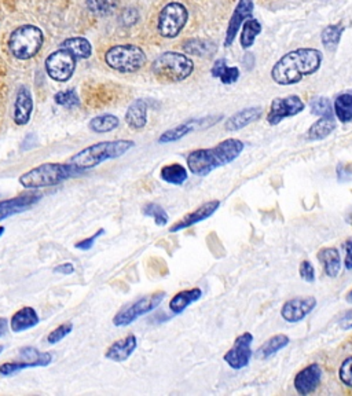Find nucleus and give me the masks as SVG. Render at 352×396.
<instances>
[{"label":"nucleus","instance_id":"f257e3e1","mask_svg":"<svg viewBox=\"0 0 352 396\" xmlns=\"http://www.w3.org/2000/svg\"><path fill=\"white\" fill-rule=\"evenodd\" d=\"M323 56L317 49H297L275 62L271 79L280 86H294L321 68Z\"/></svg>","mask_w":352,"mask_h":396},{"label":"nucleus","instance_id":"f03ea898","mask_svg":"<svg viewBox=\"0 0 352 396\" xmlns=\"http://www.w3.org/2000/svg\"><path fill=\"white\" fill-rule=\"evenodd\" d=\"M243 143L239 139L229 138L214 148L197 149L189 153L186 161L189 171L195 176H207L212 171L229 166L243 152Z\"/></svg>","mask_w":352,"mask_h":396},{"label":"nucleus","instance_id":"7ed1b4c3","mask_svg":"<svg viewBox=\"0 0 352 396\" xmlns=\"http://www.w3.org/2000/svg\"><path fill=\"white\" fill-rule=\"evenodd\" d=\"M135 146L134 141L120 139L112 142H99L93 146H88L74 155L70 159V164L77 170L84 171L94 168L108 160L118 159L129 152Z\"/></svg>","mask_w":352,"mask_h":396},{"label":"nucleus","instance_id":"20e7f679","mask_svg":"<svg viewBox=\"0 0 352 396\" xmlns=\"http://www.w3.org/2000/svg\"><path fill=\"white\" fill-rule=\"evenodd\" d=\"M83 171L77 170L72 164H56V163H46L36 168H32L25 172L19 177V183L25 189H42L59 184L61 182L81 173Z\"/></svg>","mask_w":352,"mask_h":396},{"label":"nucleus","instance_id":"39448f33","mask_svg":"<svg viewBox=\"0 0 352 396\" xmlns=\"http://www.w3.org/2000/svg\"><path fill=\"white\" fill-rule=\"evenodd\" d=\"M153 74L164 83H180L194 72L193 59L176 52H167L152 63Z\"/></svg>","mask_w":352,"mask_h":396},{"label":"nucleus","instance_id":"423d86ee","mask_svg":"<svg viewBox=\"0 0 352 396\" xmlns=\"http://www.w3.org/2000/svg\"><path fill=\"white\" fill-rule=\"evenodd\" d=\"M45 42L40 28L35 25H22L13 31L8 38V49L11 56L21 61L35 57Z\"/></svg>","mask_w":352,"mask_h":396},{"label":"nucleus","instance_id":"0eeeda50","mask_svg":"<svg viewBox=\"0 0 352 396\" xmlns=\"http://www.w3.org/2000/svg\"><path fill=\"white\" fill-rule=\"evenodd\" d=\"M145 52L135 45H118L109 49L105 54L108 66L120 73H135L146 63Z\"/></svg>","mask_w":352,"mask_h":396},{"label":"nucleus","instance_id":"6e6552de","mask_svg":"<svg viewBox=\"0 0 352 396\" xmlns=\"http://www.w3.org/2000/svg\"><path fill=\"white\" fill-rule=\"evenodd\" d=\"M166 296H167V293L164 290H159V292H154L149 296L141 297L139 300L127 306L125 308H122L115 315V318H113L115 326L124 328V326L131 325L138 318H141V317L149 314L150 311H153L154 308H157L164 301Z\"/></svg>","mask_w":352,"mask_h":396},{"label":"nucleus","instance_id":"1a4fd4ad","mask_svg":"<svg viewBox=\"0 0 352 396\" xmlns=\"http://www.w3.org/2000/svg\"><path fill=\"white\" fill-rule=\"evenodd\" d=\"M189 19V11L184 4L179 1L167 3L159 14V33L166 39L176 38Z\"/></svg>","mask_w":352,"mask_h":396},{"label":"nucleus","instance_id":"9d476101","mask_svg":"<svg viewBox=\"0 0 352 396\" xmlns=\"http://www.w3.org/2000/svg\"><path fill=\"white\" fill-rule=\"evenodd\" d=\"M76 69V58L69 52L61 49L51 53L46 59V72L56 81H67Z\"/></svg>","mask_w":352,"mask_h":396},{"label":"nucleus","instance_id":"9b49d317","mask_svg":"<svg viewBox=\"0 0 352 396\" xmlns=\"http://www.w3.org/2000/svg\"><path fill=\"white\" fill-rule=\"evenodd\" d=\"M252 342L253 335L249 332H245L239 335L234 340L233 347L223 355V361L234 370H241L246 367L250 362V358L253 355L252 352Z\"/></svg>","mask_w":352,"mask_h":396},{"label":"nucleus","instance_id":"f8f14e48","mask_svg":"<svg viewBox=\"0 0 352 396\" xmlns=\"http://www.w3.org/2000/svg\"><path fill=\"white\" fill-rule=\"evenodd\" d=\"M223 116L218 114V116H208L204 118H194V120H187L179 125H176L174 128L163 132L159 138L160 143H173L182 138H184L186 135H189L190 132L195 131V129H202V128H208L214 124H216L219 120H222Z\"/></svg>","mask_w":352,"mask_h":396},{"label":"nucleus","instance_id":"ddd939ff","mask_svg":"<svg viewBox=\"0 0 352 396\" xmlns=\"http://www.w3.org/2000/svg\"><path fill=\"white\" fill-rule=\"evenodd\" d=\"M305 105L297 95H289L285 98H275L271 102L267 121L270 125H278L288 117H294L304 111Z\"/></svg>","mask_w":352,"mask_h":396},{"label":"nucleus","instance_id":"4468645a","mask_svg":"<svg viewBox=\"0 0 352 396\" xmlns=\"http://www.w3.org/2000/svg\"><path fill=\"white\" fill-rule=\"evenodd\" d=\"M317 307V299L314 296L294 297L284 303L281 308V317L289 324H297L305 319Z\"/></svg>","mask_w":352,"mask_h":396},{"label":"nucleus","instance_id":"2eb2a0df","mask_svg":"<svg viewBox=\"0 0 352 396\" xmlns=\"http://www.w3.org/2000/svg\"><path fill=\"white\" fill-rule=\"evenodd\" d=\"M322 369L318 363H311L301 369L294 376V387L298 395L307 396L312 394L322 381Z\"/></svg>","mask_w":352,"mask_h":396},{"label":"nucleus","instance_id":"dca6fc26","mask_svg":"<svg viewBox=\"0 0 352 396\" xmlns=\"http://www.w3.org/2000/svg\"><path fill=\"white\" fill-rule=\"evenodd\" d=\"M221 207V201L219 200H212V201H207L205 204L200 205L197 209H194L193 212H189L187 215H184L180 221H177L174 226L170 228V232H177L182 231L184 228L194 226L202 221H207L208 218H211Z\"/></svg>","mask_w":352,"mask_h":396},{"label":"nucleus","instance_id":"f3484780","mask_svg":"<svg viewBox=\"0 0 352 396\" xmlns=\"http://www.w3.org/2000/svg\"><path fill=\"white\" fill-rule=\"evenodd\" d=\"M253 14V0H238V4L235 7L234 13L229 21L226 38H225V46L230 47L237 38V33L239 32L242 24L249 19Z\"/></svg>","mask_w":352,"mask_h":396},{"label":"nucleus","instance_id":"a211bd4d","mask_svg":"<svg viewBox=\"0 0 352 396\" xmlns=\"http://www.w3.org/2000/svg\"><path fill=\"white\" fill-rule=\"evenodd\" d=\"M40 198H42L40 193H28L11 200L0 201V221L31 208L32 205L39 203Z\"/></svg>","mask_w":352,"mask_h":396},{"label":"nucleus","instance_id":"6ab92c4d","mask_svg":"<svg viewBox=\"0 0 352 396\" xmlns=\"http://www.w3.org/2000/svg\"><path fill=\"white\" fill-rule=\"evenodd\" d=\"M33 112V100L28 87L21 86L15 95L13 120L17 125H25L31 120Z\"/></svg>","mask_w":352,"mask_h":396},{"label":"nucleus","instance_id":"aec40b11","mask_svg":"<svg viewBox=\"0 0 352 396\" xmlns=\"http://www.w3.org/2000/svg\"><path fill=\"white\" fill-rule=\"evenodd\" d=\"M138 347V339L135 335H128L124 339L115 341L106 351L105 356L113 362H125L127 359H129V356L135 352Z\"/></svg>","mask_w":352,"mask_h":396},{"label":"nucleus","instance_id":"412c9836","mask_svg":"<svg viewBox=\"0 0 352 396\" xmlns=\"http://www.w3.org/2000/svg\"><path fill=\"white\" fill-rule=\"evenodd\" d=\"M263 114V109L260 106H252V108H245L239 112L230 116L226 122H225V129L229 132H235L246 125L257 121Z\"/></svg>","mask_w":352,"mask_h":396},{"label":"nucleus","instance_id":"4be33fe9","mask_svg":"<svg viewBox=\"0 0 352 396\" xmlns=\"http://www.w3.org/2000/svg\"><path fill=\"white\" fill-rule=\"evenodd\" d=\"M319 263L323 267V271L328 277L336 278L342 270V256L339 253L337 248L329 246V248H322L318 255H317Z\"/></svg>","mask_w":352,"mask_h":396},{"label":"nucleus","instance_id":"5701e85b","mask_svg":"<svg viewBox=\"0 0 352 396\" xmlns=\"http://www.w3.org/2000/svg\"><path fill=\"white\" fill-rule=\"evenodd\" d=\"M147 109H149L147 101L145 100L134 101L125 113V122L128 124V127L136 131L143 129L147 124Z\"/></svg>","mask_w":352,"mask_h":396},{"label":"nucleus","instance_id":"b1692460","mask_svg":"<svg viewBox=\"0 0 352 396\" xmlns=\"http://www.w3.org/2000/svg\"><path fill=\"white\" fill-rule=\"evenodd\" d=\"M336 129V118L335 114L319 117L318 121H315L305 132V139L310 142L314 141H322L328 138L333 131Z\"/></svg>","mask_w":352,"mask_h":396},{"label":"nucleus","instance_id":"393cba45","mask_svg":"<svg viewBox=\"0 0 352 396\" xmlns=\"http://www.w3.org/2000/svg\"><path fill=\"white\" fill-rule=\"evenodd\" d=\"M39 321H40L39 315L32 307H24L11 317L10 328L13 332L19 333L31 328H35L39 324Z\"/></svg>","mask_w":352,"mask_h":396},{"label":"nucleus","instance_id":"a878e982","mask_svg":"<svg viewBox=\"0 0 352 396\" xmlns=\"http://www.w3.org/2000/svg\"><path fill=\"white\" fill-rule=\"evenodd\" d=\"M202 297V290L200 287H193V289H184L177 292L175 296L170 301V310L179 315L182 314L190 304L198 301Z\"/></svg>","mask_w":352,"mask_h":396},{"label":"nucleus","instance_id":"bb28decb","mask_svg":"<svg viewBox=\"0 0 352 396\" xmlns=\"http://www.w3.org/2000/svg\"><path fill=\"white\" fill-rule=\"evenodd\" d=\"M212 77H218L223 84H234L239 79V69L235 66H227V61L225 58H219L215 61L211 69Z\"/></svg>","mask_w":352,"mask_h":396},{"label":"nucleus","instance_id":"cd10ccee","mask_svg":"<svg viewBox=\"0 0 352 396\" xmlns=\"http://www.w3.org/2000/svg\"><path fill=\"white\" fill-rule=\"evenodd\" d=\"M61 49L69 52L76 59H86L93 54V46L84 38H69L61 43Z\"/></svg>","mask_w":352,"mask_h":396},{"label":"nucleus","instance_id":"c85d7f7f","mask_svg":"<svg viewBox=\"0 0 352 396\" xmlns=\"http://www.w3.org/2000/svg\"><path fill=\"white\" fill-rule=\"evenodd\" d=\"M291 342V339L284 335V333H280V335H275L273 338L267 340L259 349H257V358L262 359V361H266L271 356H274L277 352H280L281 349H284L285 347H288Z\"/></svg>","mask_w":352,"mask_h":396},{"label":"nucleus","instance_id":"c756f323","mask_svg":"<svg viewBox=\"0 0 352 396\" xmlns=\"http://www.w3.org/2000/svg\"><path fill=\"white\" fill-rule=\"evenodd\" d=\"M262 32V24L255 19V18H249L242 24V31H241V38H239V43L242 46V49H249L253 46L256 38L260 35Z\"/></svg>","mask_w":352,"mask_h":396},{"label":"nucleus","instance_id":"7c9ffc66","mask_svg":"<svg viewBox=\"0 0 352 396\" xmlns=\"http://www.w3.org/2000/svg\"><path fill=\"white\" fill-rule=\"evenodd\" d=\"M160 177L170 184L174 186H182L187 177H189V172L182 166V164H168L166 167H163L160 171Z\"/></svg>","mask_w":352,"mask_h":396},{"label":"nucleus","instance_id":"2f4dec72","mask_svg":"<svg viewBox=\"0 0 352 396\" xmlns=\"http://www.w3.org/2000/svg\"><path fill=\"white\" fill-rule=\"evenodd\" d=\"M344 25L342 22L339 24H335V25H328L323 32H322V36H321V40H322V45L326 50L329 52H335L340 43V39H342V35L344 32Z\"/></svg>","mask_w":352,"mask_h":396},{"label":"nucleus","instance_id":"473e14b6","mask_svg":"<svg viewBox=\"0 0 352 396\" xmlns=\"http://www.w3.org/2000/svg\"><path fill=\"white\" fill-rule=\"evenodd\" d=\"M333 113L342 122H351L352 121V94L344 93L340 94L333 104Z\"/></svg>","mask_w":352,"mask_h":396},{"label":"nucleus","instance_id":"72a5a7b5","mask_svg":"<svg viewBox=\"0 0 352 396\" xmlns=\"http://www.w3.org/2000/svg\"><path fill=\"white\" fill-rule=\"evenodd\" d=\"M120 124L118 117L115 114H99L90 121V129L97 134H106L116 129Z\"/></svg>","mask_w":352,"mask_h":396},{"label":"nucleus","instance_id":"f704fd0d","mask_svg":"<svg viewBox=\"0 0 352 396\" xmlns=\"http://www.w3.org/2000/svg\"><path fill=\"white\" fill-rule=\"evenodd\" d=\"M142 212H143L145 216L154 219V222H156L157 226H166V225H168V222H170V216H168L167 211H166L161 205H159V204H156V203H147V204L142 208Z\"/></svg>","mask_w":352,"mask_h":396},{"label":"nucleus","instance_id":"c9c22d12","mask_svg":"<svg viewBox=\"0 0 352 396\" xmlns=\"http://www.w3.org/2000/svg\"><path fill=\"white\" fill-rule=\"evenodd\" d=\"M118 6V0H87V7L97 15H108Z\"/></svg>","mask_w":352,"mask_h":396},{"label":"nucleus","instance_id":"e433bc0d","mask_svg":"<svg viewBox=\"0 0 352 396\" xmlns=\"http://www.w3.org/2000/svg\"><path fill=\"white\" fill-rule=\"evenodd\" d=\"M54 100L59 106L66 108V109H73V108H77L80 105V100H79L77 91L74 88L59 91L56 94Z\"/></svg>","mask_w":352,"mask_h":396},{"label":"nucleus","instance_id":"4c0bfd02","mask_svg":"<svg viewBox=\"0 0 352 396\" xmlns=\"http://www.w3.org/2000/svg\"><path fill=\"white\" fill-rule=\"evenodd\" d=\"M310 106H311V113L319 116V117L335 114L333 113V108H332L330 101L328 98H325V97H315V98H312L311 102H310Z\"/></svg>","mask_w":352,"mask_h":396},{"label":"nucleus","instance_id":"58836bf2","mask_svg":"<svg viewBox=\"0 0 352 396\" xmlns=\"http://www.w3.org/2000/svg\"><path fill=\"white\" fill-rule=\"evenodd\" d=\"M28 367H35V365L32 362H28V361H24V362H7V363H3L0 366V374L1 376H11V374H15L24 369H28Z\"/></svg>","mask_w":352,"mask_h":396},{"label":"nucleus","instance_id":"ea45409f","mask_svg":"<svg viewBox=\"0 0 352 396\" xmlns=\"http://www.w3.org/2000/svg\"><path fill=\"white\" fill-rule=\"evenodd\" d=\"M339 379L346 387L352 388V355L342 362L339 367Z\"/></svg>","mask_w":352,"mask_h":396},{"label":"nucleus","instance_id":"a19ab883","mask_svg":"<svg viewBox=\"0 0 352 396\" xmlns=\"http://www.w3.org/2000/svg\"><path fill=\"white\" fill-rule=\"evenodd\" d=\"M183 49H184L189 54H194V56H198V57H202L204 54H208V53H209L208 45H205L204 42L197 40V39L187 40V42L183 45Z\"/></svg>","mask_w":352,"mask_h":396},{"label":"nucleus","instance_id":"79ce46f5","mask_svg":"<svg viewBox=\"0 0 352 396\" xmlns=\"http://www.w3.org/2000/svg\"><path fill=\"white\" fill-rule=\"evenodd\" d=\"M73 331V324L72 322H66L59 325L57 329H54L49 336H47V341L50 344H57L61 340L65 339L70 332Z\"/></svg>","mask_w":352,"mask_h":396},{"label":"nucleus","instance_id":"37998d69","mask_svg":"<svg viewBox=\"0 0 352 396\" xmlns=\"http://www.w3.org/2000/svg\"><path fill=\"white\" fill-rule=\"evenodd\" d=\"M298 274L303 281L312 283L315 281V269L310 260H303L298 267Z\"/></svg>","mask_w":352,"mask_h":396},{"label":"nucleus","instance_id":"c03bdc74","mask_svg":"<svg viewBox=\"0 0 352 396\" xmlns=\"http://www.w3.org/2000/svg\"><path fill=\"white\" fill-rule=\"evenodd\" d=\"M104 234H105V230L101 228V230H98L94 235H91L90 238L83 239L81 242H77V244H76V248L80 249V251H90V249L94 246V242L97 241V238L101 237V235H104Z\"/></svg>","mask_w":352,"mask_h":396},{"label":"nucleus","instance_id":"a18cd8bd","mask_svg":"<svg viewBox=\"0 0 352 396\" xmlns=\"http://www.w3.org/2000/svg\"><path fill=\"white\" fill-rule=\"evenodd\" d=\"M337 325L340 329L343 331H350L352 329V310H349L347 312H344L339 321H337Z\"/></svg>","mask_w":352,"mask_h":396},{"label":"nucleus","instance_id":"49530a36","mask_svg":"<svg viewBox=\"0 0 352 396\" xmlns=\"http://www.w3.org/2000/svg\"><path fill=\"white\" fill-rule=\"evenodd\" d=\"M346 249V259H344V266L347 270H352V238L347 239L344 244Z\"/></svg>","mask_w":352,"mask_h":396},{"label":"nucleus","instance_id":"de8ad7c7","mask_svg":"<svg viewBox=\"0 0 352 396\" xmlns=\"http://www.w3.org/2000/svg\"><path fill=\"white\" fill-rule=\"evenodd\" d=\"M138 18H139V15H138V11L136 10H134V8H128V10H125L124 13H122V21L125 22V24H135L136 21H138Z\"/></svg>","mask_w":352,"mask_h":396},{"label":"nucleus","instance_id":"09e8293b","mask_svg":"<svg viewBox=\"0 0 352 396\" xmlns=\"http://www.w3.org/2000/svg\"><path fill=\"white\" fill-rule=\"evenodd\" d=\"M54 271L58 274H63V276H70L74 273V267L72 263H63V264H59L58 267H56Z\"/></svg>","mask_w":352,"mask_h":396},{"label":"nucleus","instance_id":"8fccbe9b","mask_svg":"<svg viewBox=\"0 0 352 396\" xmlns=\"http://www.w3.org/2000/svg\"><path fill=\"white\" fill-rule=\"evenodd\" d=\"M8 328V321L6 318H0V339L6 335Z\"/></svg>","mask_w":352,"mask_h":396},{"label":"nucleus","instance_id":"3c124183","mask_svg":"<svg viewBox=\"0 0 352 396\" xmlns=\"http://www.w3.org/2000/svg\"><path fill=\"white\" fill-rule=\"evenodd\" d=\"M346 300H347L350 304H352V289L350 290V292H349V293H347V296H346Z\"/></svg>","mask_w":352,"mask_h":396},{"label":"nucleus","instance_id":"603ef678","mask_svg":"<svg viewBox=\"0 0 352 396\" xmlns=\"http://www.w3.org/2000/svg\"><path fill=\"white\" fill-rule=\"evenodd\" d=\"M347 222H349L350 225H352V211L347 215Z\"/></svg>","mask_w":352,"mask_h":396},{"label":"nucleus","instance_id":"864d4df0","mask_svg":"<svg viewBox=\"0 0 352 396\" xmlns=\"http://www.w3.org/2000/svg\"><path fill=\"white\" fill-rule=\"evenodd\" d=\"M3 231H4V227H0V235L3 234Z\"/></svg>","mask_w":352,"mask_h":396},{"label":"nucleus","instance_id":"5fc2aeb1","mask_svg":"<svg viewBox=\"0 0 352 396\" xmlns=\"http://www.w3.org/2000/svg\"><path fill=\"white\" fill-rule=\"evenodd\" d=\"M1 351H3V345H0V352H1Z\"/></svg>","mask_w":352,"mask_h":396}]
</instances>
